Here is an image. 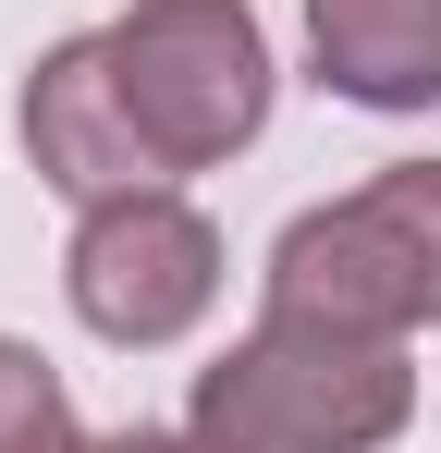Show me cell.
<instances>
[{"label":"cell","mask_w":441,"mask_h":453,"mask_svg":"<svg viewBox=\"0 0 441 453\" xmlns=\"http://www.w3.org/2000/svg\"><path fill=\"white\" fill-rule=\"evenodd\" d=\"M74 282V319L98 331V343H172V331H197L220 295V233L159 184V196H111V209H86L62 257Z\"/></svg>","instance_id":"obj_4"},{"label":"cell","mask_w":441,"mask_h":453,"mask_svg":"<svg viewBox=\"0 0 441 453\" xmlns=\"http://www.w3.org/2000/svg\"><path fill=\"white\" fill-rule=\"evenodd\" d=\"M258 123H270V50L245 0H135L123 25L62 37L25 74V148L74 209L159 196L233 159Z\"/></svg>","instance_id":"obj_1"},{"label":"cell","mask_w":441,"mask_h":453,"mask_svg":"<svg viewBox=\"0 0 441 453\" xmlns=\"http://www.w3.org/2000/svg\"><path fill=\"white\" fill-rule=\"evenodd\" d=\"M98 453H209V441H197V429H184V441H172V429H123V441H98Z\"/></svg>","instance_id":"obj_7"},{"label":"cell","mask_w":441,"mask_h":453,"mask_svg":"<svg viewBox=\"0 0 441 453\" xmlns=\"http://www.w3.org/2000/svg\"><path fill=\"white\" fill-rule=\"evenodd\" d=\"M270 306L294 319H331V331H429L441 319V159H405L356 196L306 209L270 257Z\"/></svg>","instance_id":"obj_3"},{"label":"cell","mask_w":441,"mask_h":453,"mask_svg":"<svg viewBox=\"0 0 441 453\" xmlns=\"http://www.w3.org/2000/svg\"><path fill=\"white\" fill-rule=\"evenodd\" d=\"M306 50L319 86L368 111H417L441 98V0H306Z\"/></svg>","instance_id":"obj_5"},{"label":"cell","mask_w":441,"mask_h":453,"mask_svg":"<svg viewBox=\"0 0 441 453\" xmlns=\"http://www.w3.org/2000/svg\"><path fill=\"white\" fill-rule=\"evenodd\" d=\"M0 453H98L74 429V404H62V380H50L37 343H0Z\"/></svg>","instance_id":"obj_6"},{"label":"cell","mask_w":441,"mask_h":453,"mask_svg":"<svg viewBox=\"0 0 441 453\" xmlns=\"http://www.w3.org/2000/svg\"><path fill=\"white\" fill-rule=\"evenodd\" d=\"M405 404H417L405 343L270 306L258 343L197 380V417H184V429L209 453H380L405 429Z\"/></svg>","instance_id":"obj_2"}]
</instances>
